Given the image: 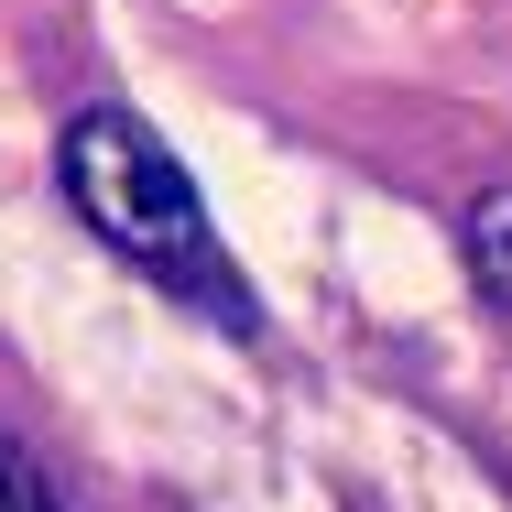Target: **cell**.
Listing matches in <instances>:
<instances>
[{
	"mask_svg": "<svg viewBox=\"0 0 512 512\" xmlns=\"http://www.w3.org/2000/svg\"><path fill=\"white\" fill-rule=\"evenodd\" d=\"M66 197H77V218L99 229L120 262H142L153 284L229 295L218 229H207V207H197V175L153 142V120H131V109H77V120H66ZM229 306H240V295H229Z\"/></svg>",
	"mask_w": 512,
	"mask_h": 512,
	"instance_id": "6da1fadb",
	"label": "cell"
},
{
	"mask_svg": "<svg viewBox=\"0 0 512 512\" xmlns=\"http://www.w3.org/2000/svg\"><path fill=\"white\" fill-rule=\"evenodd\" d=\"M458 251H469V284H480V295L512 316V186L469 197V218H458Z\"/></svg>",
	"mask_w": 512,
	"mask_h": 512,
	"instance_id": "7a4b0ae2",
	"label": "cell"
},
{
	"mask_svg": "<svg viewBox=\"0 0 512 512\" xmlns=\"http://www.w3.org/2000/svg\"><path fill=\"white\" fill-rule=\"evenodd\" d=\"M0 512H55V491H44V469L0 436Z\"/></svg>",
	"mask_w": 512,
	"mask_h": 512,
	"instance_id": "3957f363",
	"label": "cell"
}]
</instances>
